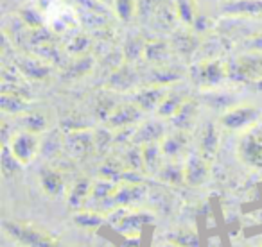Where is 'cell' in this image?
<instances>
[{
  "label": "cell",
  "instance_id": "1",
  "mask_svg": "<svg viewBox=\"0 0 262 247\" xmlns=\"http://www.w3.org/2000/svg\"><path fill=\"white\" fill-rule=\"evenodd\" d=\"M230 77L239 81H262V52L248 51L228 63Z\"/></svg>",
  "mask_w": 262,
  "mask_h": 247
},
{
  "label": "cell",
  "instance_id": "2",
  "mask_svg": "<svg viewBox=\"0 0 262 247\" xmlns=\"http://www.w3.org/2000/svg\"><path fill=\"white\" fill-rule=\"evenodd\" d=\"M239 156L246 165L262 170V126L246 129L239 142Z\"/></svg>",
  "mask_w": 262,
  "mask_h": 247
},
{
  "label": "cell",
  "instance_id": "3",
  "mask_svg": "<svg viewBox=\"0 0 262 247\" xmlns=\"http://www.w3.org/2000/svg\"><path fill=\"white\" fill-rule=\"evenodd\" d=\"M192 76L196 79L198 84L203 86H214L219 84L225 77H230L228 72V63H225L223 59H203L200 61L192 70Z\"/></svg>",
  "mask_w": 262,
  "mask_h": 247
},
{
  "label": "cell",
  "instance_id": "4",
  "mask_svg": "<svg viewBox=\"0 0 262 247\" xmlns=\"http://www.w3.org/2000/svg\"><path fill=\"white\" fill-rule=\"evenodd\" d=\"M9 149H11L13 156L20 161L22 165H27L36 158V154L40 153V138L36 133L31 131H22L13 135L11 142H9Z\"/></svg>",
  "mask_w": 262,
  "mask_h": 247
},
{
  "label": "cell",
  "instance_id": "5",
  "mask_svg": "<svg viewBox=\"0 0 262 247\" xmlns=\"http://www.w3.org/2000/svg\"><path fill=\"white\" fill-rule=\"evenodd\" d=\"M6 229H8L13 236H16L18 240H24V242L33 247H59L58 240L52 238L49 233L34 229V228H31V226L8 224V222H6Z\"/></svg>",
  "mask_w": 262,
  "mask_h": 247
},
{
  "label": "cell",
  "instance_id": "6",
  "mask_svg": "<svg viewBox=\"0 0 262 247\" xmlns=\"http://www.w3.org/2000/svg\"><path fill=\"white\" fill-rule=\"evenodd\" d=\"M258 109L251 108V106H237L232 108L221 116V126L228 129H250L251 126H255V120L258 118Z\"/></svg>",
  "mask_w": 262,
  "mask_h": 247
},
{
  "label": "cell",
  "instance_id": "7",
  "mask_svg": "<svg viewBox=\"0 0 262 247\" xmlns=\"http://www.w3.org/2000/svg\"><path fill=\"white\" fill-rule=\"evenodd\" d=\"M223 15L232 18H258L262 16V0H226Z\"/></svg>",
  "mask_w": 262,
  "mask_h": 247
},
{
  "label": "cell",
  "instance_id": "8",
  "mask_svg": "<svg viewBox=\"0 0 262 247\" xmlns=\"http://www.w3.org/2000/svg\"><path fill=\"white\" fill-rule=\"evenodd\" d=\"M185 181L190 185H201L208 176V165L203 154H190L185 167Z\"/></svg>",
  "mask_w": 262,
  "mask_h": 247
},
{
  "label": "cell",
  "instance_id": "9",
  "mask_svg": "<svg viewBox=\"0 0 262 247\" xmlns=\"http://www.w3.org/2000/svg\"><path fill=\"white\" fill-rule=\"evenodd\" d=\"M140 111L142 109L137 104H122L117 106V108L112 109L108 116V122L112 128H127L129 124H133L135 120H139Z\"/></svg>",
  "mask_w": 262,
  "mask_h": 247
},
{
  "label": "cell",
  "instance_id": "10",
  "mask_svg": "<svg viewBox=\"0 0 262 247\" xmlns=\"http://www.w3.org/2000/svg\"><path fill=\"white\" fill-rule=\"evenodd\" d=\"M198 2L196 0H174L172 4V11L174 16L183 23V26L192 27L194 20L198 16Z\"/></svg>",
  "mask_w": 262,
  "mask_h": 247
},
{
  "label": "cell",
  "instance_id": "11",
  "mask_svg": "<svg viewBox=\"0 0 262 247\" xmlns=\"http://www.w3.org/2000/svg\"><path fill=\"white\" fill-rule=\"evenodd\" d=\"M165 98V91L162 88H146L137 95L135 102L140 109H158L162 101Z\"/></svg>",
  "mask_w": 262,
  "mask_h": 247
},
{
  "label": "cell",
  "instance_id": "12",
  "mask_svg": "<svg viewBox=\"0 0 262 247\" xmlns=\"http://www.w3.org/2000/svg\"><path fill=\"white\" fill-rule=\"evenodd\" d=\"M217 143H219V133L215 129L214 124H208L205 126L203 133H201V138H200V149L201 154L205 158H210L212 154L217 151Z\"/></svg>",
  "mask_w": 262,
  "mask_h": 247
},
{
  "label": "cell",
  "instance_id": "13",
  "mask_svg": "<svg viewBox=\"0 0 262 247\" xmlns=\"http://www.w3.org/2000/svg\"><path fill=\"white\" fill-rule=\"evenodd\" d=\"M172 47L178 52H182V54H190V52H196L200 48V45H198L192 31H180V33L174 34Z\"/></svg>",
  "mask_w": 262,
  "mask_h": 247
},
{
  "label": "cell",
  "instance_id": "14",
  "mask_svg": "<svg viewBox=\"0 0 262 247\" xmlns=\"http://www.w3.org/2000/svg\"><path fill=\"white\" fill-rule=\"evenodd\" d=\"M41 186L51 195H59L63 192V179L52 168H43L41 170Z\"/></svg>",
  "mask_w": 262,
  "mask_h": 247
},
{
  "label": "cell",
  "instance_id": "15",
  "mask_svg": "<svg viewBox=\"0 0 262 247\" xmlns=\"http://www.w3.org/2000/svg\"><path fill=\"white\" fill-rule=\"evenodd\" d=\"M196 102L192 101H185V104L180 108V111L176 113L172 118H174V124L178 126L180 129H187L192 124L194 116H196Z\"/></svg>",
  "mask_w": 262,
  "mask_h": 247
},
{
  "label": "cell",
  "instance_id": "16",
  "mask_svg": "<svg viewBox=\"0 0 262 247\" xmlns=\"http://www.w3.org/2000/svg\"><path fill=\"white\" fill-rule=\"evenodd\" d=\"M162 136V126L158 124H146L139 129V133L135 135V140L144 145H149V143H157L158 138Z\"/></svg>",
  "mask_w": 262,
  "mask_h": 247
},
{
  "label": "cell",
  "instance_id": "17",
  "mask_svg": "<svg viewBox=\"0 0 262 247\" xmlns=\"http://www.w3.org/2000/svg\"><path fill=\"white\" fill-rule=\"evenodd\" d=\"M162 153V147L157 145V143H149V145H144L142 149V158H144V167L147 168L149 172L158 170V158H160Z\"/></svg>",
  "mask_w": 262,
  "mask_h": 247
},
{
  "label": "cell",
  "instance_id": "18",
  "mask_svg": "<svg viewBox=\"0 0 262 247\" xmlns=\"http://www.w3.org/2000/svg\"><path fill=\"white\" fill-rule=\"evenodd\" d=\"M169 54H171V47L164 41H151V43L146 45V52H144V56L149 61H162Z\"/></svg>",
  "mask_w": 262,
  "mask_h": 247
},
{
  "label": "cell",
  "instance_id": "19",
  "mask_svg": "<svg viewBox=\"0 0 262 247\" xmlns=\"http://www.w3.org/2000/svg\"><path fill=\"white\" fill-rule=\"evenodd\" d=\"M183 104H185V101H183L180 95H165L162 104L158 106V113H160L162 116H174Z\"/></svg>",
  "mask_w": 262,
  "mask_h": 247
},
{
  "label": "cell",
  "instance_id": "20",
  "mask_svg": "<svg viewBox=\"0 0 262 247\" xmlns=\"http://www.w3.org/2000/svg\"><path fill=\"white\" fill-rule=\"evenodd\" d=\"M160 147H162V153H164L165 156H176V154L185 147V136H183L182 133H176V135L165 138Z\"/></svg>",
  "mask_w": 262,
  "mask_h": 247
},
{
  "label": "cell",
  "instance_id": "21",
  "mask_svg": "<svg viewBox=\"0 0 262 247\" xmlns=\"http://www.w3.org/2000/svg\"><path fill=\"white\" fill-rule=\"evenodd\" d=\"M113 9L120 20H129L137 13V0H113Z\"/></svg>",
  "mask_w": 262,
  "mask_h": 247
},
{
  "label": "cell",
  "instance_id": "22",
  "mask_svg": "<svg viewBox=\"0 0 262 247\" xmlns=\"http://www.w3.org/2000/svg\"><path fill=\"white\" fill-rule=\"evenodd\" d=\"M24 128H26V131H31V133H41L45 131V128H47V118H45L43 115H40V113H31V115H26L22 120Z\"/></svg>",
  "mask_w": 262,
  "mask_h": 247
},
{
  "label": "cell",
  "instance_id": "23",
  "mask_svg": "<svg viewBox=\"0 0 262 247\" xmlns=\"http://www.w3.org/2000/svg\"><path fill=\"white\" fill-rule=\"evenodd\" d=\"M92 143H94V142H92L90 136H86L84 133H76V135H72V138H70V143H69V145H70V153L76 154V156H83Z\"/></svg>",
  "mask_w": 262,
  "mask_h": 247
},
{
  "label": "cell",
  "instance_id": "24",
  "mask_svg": "<svg viewBox=\"0 0 262 247\" xmlns=\"http://www.w3.org/2000/svg\"><path fill=\"white\" fill-rule=\"evenodd\" d=\"M20 161L16 160L15 156H13L11 149H9L8 145L4 147V151H2V170H4V176L6 178H9L11 174H15L16 170H18L20 167Z\"/></svg>",
  "mask_w": 262,
  "mask_h": 247
},
{
  "label": "cell",
  "instance_id": "25",
  "mask_svg": "<svg viewBox=\"0 0 262 247\" xmlns=\"http://www.w3.org/2000/svg\"><path fill=\"white\" fill-rule=\"evenodd\" d=\"M133 79H135V77H133V72H131V70L119 68V70H115V73H113L112 83H113V86H115V88H119V90H124V88L131 86Z\"/></svg>",
  "mask_w": 262,
  "mask_h": 247
},
{
  "label": "cell",
  "instance_id": "26",
  "mask_svg": "<svg viewBox=\"0 0 262 247\" xmlns=\"http://www.w3.org/2000/svg\"><path fill=\"white\" fill-rule=\"evenodd\" d=\"M90 190V183L88 181H77L72 188V193H70V204H77L83 199H86V193Z\"/></svg>",
  "mask_w": 262,
  "mask_h": 247
},
{
  "label": "cell",
  "instance_id": "27",
  "mask_svg": "<svg viewBox=\"0 0 262 247\" xmlns=\"http://www.w3.org/2000/svg\"><path fill=\"white\" fill-rule=\"evenodd\" d=\"M244 45L248 47V51H253V52H262V33H257L253 36H250Z\"/></svg>",
  "mask_w": 262,
  "mask_h": 247
},
{
  "label": "cell",
  "instance_id": "28",
  "mask_svg": "<svg viewBox=\"0 0 262 247\" xmlns=\"http://www.w3.org/2000/svg\"><path fill=\"white\" fill-rule=\"evenodd\" d=\"M196 2H203V4H214V2H219V0H196Z\"/></svg>",
  "mask_w": 262,
  "mask_h": 247
},
{
  "label": "cell",
  "instance_id": "29",
  "mask_svg": "<svg viewBox=\"0 0 262 247\" xmlns=\"http://www.w3.org/2000/svg\"><path fill=\"white\" fill-rule=\"evenodd\" d=\"M101 2H106V4H113V0H101Z\"/></svg>",
  "mask_w": 262,
  "mask_h": 247
}]
</instances>
